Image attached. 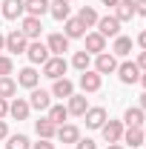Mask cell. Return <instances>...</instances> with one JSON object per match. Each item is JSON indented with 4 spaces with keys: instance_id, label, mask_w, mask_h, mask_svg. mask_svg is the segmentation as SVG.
I'll use <instances>...</instances> for the list:
<instances>
[{
    "instance_id": "1",
    "label": "cell",
    "mask_w": 146,
    "mask_h": 149,
    "mask_svg": "<svg viewBox=\"0 0 146 149\" xmlns=\"http://www.w3.org/2000/svg\"><path fill=\"white\" fill-rule=\"evenodd\" d=\"M26 49H29V37L23 35L20 29H15V32L6 35V52H12V55H23Z\"/></svg>"
},
{
    "instance_id": "2",
    "label": "cell",
    "mask_w": 146,
    "mask_h": 149,
    "mask_svg": "<svg viewBox=\"0 0 146 149\" xmlns=\"http://www.w3.org/2000/svg\"><path fill=\"white\" fill-rule=\"evenodd\" d=\"M66 69H69V63H66L60 55H52L46 63H43V74H46V77H52V80L63 77V74H66Z\"/></svg>"
},
{
    "instance_id": "3",
    "label": "cell",
    "mask_w": 146,
    "mask_h": 149,
    "mask_svg": "<svg viewBox=\"0 0 146 149\" xmlns=\"http://www.w3.org/2000/svg\"><path fill=\"white\" fill-rule=\"evenodd\" d=\"M117 77H120V83L132 86V83H138V80H140V66H138V63H132V60L117 63Z\"/></svg>"
},
{
    "instance_id": "4",
    "label": "cell",
    "mask_w": 146,
    "mask_h": 149,
    "mask_svg": "<svg viewBox=\"0 0 146 149\" xmlns=\"http://www.w3.org/2000/svg\"><path fill=\"white\" fill-rule=\"evenodd\" d=\"M95 72H97V74H112V72H117V57L109 55V52L95 55Z\"/></svg>"
},
{
    "instance_id": "5",
    "label": "cell",
    "mask_w": 146,
    "mask_h": 149,
    "mask_svg": "<svg viewBox=\"0 0 146 149\" xmlns=\"http://www.w3.org/2000/svg\"><path fill=\"white\" fill-rule=\"evenodd\" d=\"M123 120H106L103 126H100V132H103V141L106 143H117L120 138H123Z\"/></svg>"
},
{
    "instance_id": "6",
    "label": "cell",
    "mask_w": 146,
    "mask_h": 149,
    "mask_svg": "<svg viewBox=\"0 0 146 149\" xmlns=\"http://www.w3.org/2000/svg\"><path fill=\"white\" fill-rule=\"evenodd\" d=\"M26 55H29V60H32L35 66H37V63L43 66V63H46V60L52 57V52H49V46H46V43H40V40H35V43H29Z\"/></svg>"
},
{
    "instance_id": "7",
    "label": "cell",
    "mask_w": 146,
    "mask_h": 149,
    "mask_svg": "<svg viewBox=\"0 0 146 149\" xmlns=\"http://www.w3.org/2000/svg\"><path fill=\"white\" fill-rule=\"evenodd\" d=\"M29 106L37 112H46L49 106H52V92H46V89H32V95H29Z\"/></svg>"
},
{
    "instance_id": "8",
    "label": "cell",
    "mask_w": 146,
    "mask_h": 149,
    "mask_svg": "<svg viewBox=\"0 0 146 149\" xmlns=\"http://www.w3.org/2000/svg\"><path fill=\"white\" fill-rule=\"evenodd\" d=\"M97 32L103 37H117L120 35V20L115 17V15H109V17H97Z\"/></svg>"
},
{
    "instance_id": "9",
    "label": "cell",
    "mask_w": 146,
    "mask_h": 149,
    "mask_svg": "<svg viewBox=\"0 0 146 149\" xmlns=\"http://www.w3.org/2000/svg\"><path fill=\"white\" fill-rule=\"evenodd\" d=\"M100 83H103V74H97L95 69L80 72V89H83V92H97V89H100Z\"/></svg>"
},
{
    "instance_id": "10",
    "label": "cell",
    "mask_w": 146,
    "mask_h": 149,
    "mask_svg": "<svg viewBox=\"0 0 146 149\" xmlns=\"http://www.w3.org/2000/svg\"><path fill=\"white\" fill-rule=\"evenodd\" d=\"M86 37V49L83 52H89V55H100V52H106V37L100 35V32H89Z\"/></svg>"
},
{
    "instance_id": "11",
    "label": "cell",
    "mask_w": 146,
    "mask_h": 149,
    "mask_svg": "<svg viewBox=\"0 0 146 149\" xmlns=\"http://www.w3.org/2000/svg\"><path fill=\"white\" fill-rule=\"evenodd\" d=\"M83 118H86V126H89V129H100V126L106 123V109H103V106H89Z\"/></svg>"
},
{
    "instance_id": "12",
    "label": "cell",
    "mask_w": 146,
    "mask_h": 149,
    "mask_svg": "<svg viewBox=\"0 0 146 149\" xmlns=\"http://www.w3.org/2000/svg\"><path fill=\"white\" fill-rule=\"evenodd\" d=\"M55 138L60 141V143H77V141H80V129H77L74 123H60Z\"/></svg>"
},
{
    "instance_id": "13",
    "label": "cell",
    "mask_w": 146,
    "mask_h": 149,
    "mask_svg": "<svg viewBox=\"0 0 146 149\" xmlns=\"http://www.w3.org/2000/svg\"><path fill=\"white\" fill-rule=\"evenodd\" d=\"M37 80H40V74L35 66H26L17 72V86H23V89H37Z\"/></svg>"
},
{
    "instance_id": "14",
    "label": "cell",
    "mask_w": 146,
    "mask_h": 149,
    "mask_svg": "<svg viewBox=\"0 0 146 149\" xmlns=\"http://www.w3.org/2000/svg\"><path fill=\"white\" fill-rule=\"evenodd\" d=\"M46 46H49V52H52V55H60V57H63V52H69V37L60 35V32H55V35H49Z\"/></svg>"
},
{
    "instance_id": "15",
    "label": "cell",
    "mask_w": 146,
    "mask_h": 149,
    "mask_svg": "<svg viewBox=\"0 0 146 149\" xmlns=\"http://www.w3.org/2000/svg\"><path fill=\"white\" fill-rule=\"evenodd\" d=\"M23 12H26V9H23V0H3V3H0V15L9 17V20H17Z\"/></svg>"
},
{
    "instance_id": "16",
    "label": "cell",
    "mask_w": 146,
    "mask_h": 149,
    "mask_svg": "<svg viewBox=\"0 0 146 149\" xmlns=\"http://www.w3.org/2000/svg\"><path fill=\"white\" fill-rule=\"evenodd\" d=\"M29 112H32V106H29V100H23V97H15V100L9 103V115H12L15 120H26Z\"/></svg>"
},
{
    "instance_id": "17",
    "label": "cell",
    "mask_w": 146,
    "mask_h": 149,
    "mask_svg": "<svg viewBox=\"0 0 146 149\" xmlns=\"http://www.w3.org/2000/svg\"><path fill=\"white\" fill-rule=\"evenodd\" d=\"M23 35L29 37V40H37L40 32H43V26H40V17H32V15H26L23 17V29H20Z\"/></svg>"
},
{
    "instance_id": "18",
    "label": "cell",
    "mask_w": 146,
    "mask_h": 149,
    "mask_svg": "<svg viewBox=\"0 0 146 149\" xmlns=\"http://www.w3.org/2000/svg\"><path fill=\"white\" fill-rule=\"evenodd\" d=\"M49 15L55 20H69V15H72L69 0H52V3H49Z\"/></svg>"
},
{
    "instance_id": "19",
    "label": "cell",
    "mask_w": 146,
    "mask_h": 149,
    "mask_svg": "<svg viewBox=\"0 0 146 149\" xmlns=\"http://www.w3.org/2000/svg\"><path fill=\"white\" fill-rule=\"evenodd\" d=\"M35 132H37V138H43V141H52L57 135V126L49 120V118H40V120H35Z\"/></svg>"
},
{
    "instance_id": "20",
    "label": "cell",
    "mask_w": 146,
    "mask_h": 149,
    "mask_svg": "<svg viewBox=\"0 0 146 149\" xmlns=\"http://www.w3.org/2000/svg\"><path fill=\"white\" fill-rule=\"evenodd\" d=\"M66 109H69V115H77V118H83V115H86V109H89V100H86V95H72Z\"/></svg>"
},
{
    "instance_id": "21",
    "label": "cell",
    "mask_w": 146,
    "mask_h": 149,
    "mask_svg": "<svg viewBox=\"0 0 146 149\" xmlns=\"http://www.w3.org/2000/svg\"><path fill=\"white\" fill-rule=\"evenodd\" d=\"M23 9H26V15H32V17H43V15L49 12V0H23Z\"/></svg>"
},
{
    "instance_id": "22",
    "label": "cell",
    "mask_w": 146,
    "mask_h": 149,
    "mask_svg": "<svg viewBox=\"0 0 146 149\" xmlns=\"http://www.w3.org/2000/svg\"><path fill=\"white\" fill-rule=\"evenodd\" d=\"M52 95H55V97H72L74 95V83L69 77H57L55 86H52Z\"/></svg>"
},
{
    "instance_id": "23",
    "label": "cell",
    "mask_w": 146,
    "mask_h": 149,
    "mask_svg": "<svg viewBox=\"0 0 146 149\" xmlns=\"http://www.w3.org/2000/svg\"><path fill=\"white\" fill-rule=\"evenodd\" d=\"M143 109L140 106H129L126 112H123V126H143Z\"/></svg>"
},
{
    "instance_id": "24",
    "label": "cell",
    "mask_w": 146,
    "mask_h": 149,
    "mask_svg": "<svg viewBox=\"0 0 146 149\" xmlns=\"http://www.w3.org/2000/svg\"><path fill=\"white\" fill-rule=\"evenodd\" d=\"M123 141H126L129 146H140V143L146 141L143 126H126V129H123Z\"/></svg>"
},
{
    "instance_id": "25",
    "label": "cell",
    "mask_w": 146,
    "mask_h": 149,
    "mask_svg": "<svg viewBox=\"0 0 146 149\" xmlns=\"http://www.w3.org/2000/svg\"><path fill=\"white\" fill-rule=\"evenodd\" d=\"M63 23H66L63 35L69 37V40H74V37H83V35H86V26H83L77 17H69V20H63Z\"/></svg>"
},
{
    "instance_id": "26",
    "label": "cell",
    "mask_w": 146,
    "mask_h": 149,
    "mask_svg": "<svg viewBox=\"0 0 146 149\" xmlns=\"http://www.w3.org/2000/svg\"><path fill=\"white\" fill-rule=\"evenodd\" d=\"M115 17L120 20V23H123V20H132L135 17V0H120V3L115 6Z\"/></svg>"
},
{
    "instance_id": "27",
    "label": "cell",
    "mask_w": 146,
    "mask_h": 149,
    "mask_svg": "<svg viewBox=\"0 0 146 149\" xmlns=\"http://www.w3.org/2000/svg\"><path fill=\"white\" fill-rule=\"evenodd\" d=\"M46 112H49L46 118H49V120H52L55 126H60V123H66V118H69V109H66V106H60V103H57V106H49Z\"/></svg>"
},
{
    "instance_id": "28",
    "label": "cell",
    "mask_w": 146,
    "mask_h": 149,
    "mask_svg": "<svg viewBox=\"0 0 146 149\" xmlns=\"http://www.w3.org/2000/svg\"><path fill=\"white\" fill-rule=\"evenodd\" d=\"M15 95H17V80H15L12 74H9V77H0V97L9 100V97H15Z\"/></svg>"
},
{
    "instance_id": "29",
    "label": "cell",
    "mask_w": 146,
    "mask_h": 149,
    "mask_svg": "<svg viewBox=\"0 0 146 149\" xmlns=\"http://www.w3.org/2000/svg\"><path fill=\"white\" fill-rule=\"evenodd\" d=\"M112 52H115L117 57H126L129 52H132V37L117 35V37H115V46H112Z\"/></svg>"
},
{
    "instance_id": "30",
    "label": "cell",
    "mask_w": 146,
    "mask_h": 149,
    "mask_svg": "<svg viewBox=\"0 0 146 149\" xmlns=\"http://www.w3.org/2000/svg\"><path fill=\"white\" fill-rule=\"evenodd\" d=\"M77 20H80L86 29H89V26H97V12H95L92 6H83V9L77 12Z\"/></svg>"
},
{
    "instance_id": "31",
    "label": "cell",
    "mask_w": 146,
    "mask_h": 149,
    "mask_svg": "<svg viewBox=\"0 0 146 149\" xmlns=\"http://www.w3.org/2000/svg\"><path fill=\"white\" fill-rule=\"evenodd\" d=\"M6 141H9L6 149H32V143H29V138H26V135H9Z\"/></svg>"
},
{
    "instance_id": "32",
    "label": "cell",
    "mask_w": 146,
    "mask_h": 149,
    "mask_svg": "<svg viewBox=\"0 0 146 149\" xmlns=\"http://www.w3.org/2000/svg\"><path fill=\"white\" fill-rule=\"evenodd\" d=\"M89 63H92V55H89V52H74V57H72V66H74V69L86 72Z\"/></svg>"
},
{
    "instance_id": "33",
    "label": "cell",
    "mask_w": 146,
    "mask_h": 149,
    "mask_svg": "<svg viewBox=\"0 0 146 149\" xmlns=\"http://www.w3.org/2000/svg\"><path fill=\"white\" fill-rule=\"evenodd\" d=\"M12 72H15V63H12V57L0 55V77H9Z\"/></svg>"
},
{
    "instance_id": "34",
    "label": "cell",
    "mask_w": 146,
    "mask_h": 149,
    "mask_svg": "<svg viewBox=\"0 0 146 149\" xmlns=\"http://www.w3.org/2000/svg\"><path fill=\"white\" fill-rule=\"evenodd\" d=\"M74 149H97V146H95V141H92V138H80V141L74 143Z\"/></svg>"
},
{
    "instance_id": "35",
    "label": "cell",
    "mask_w": 146,
    "mask_h": 149,
    "mask_svg": "<svg viewBox=\"0 0 146 149\" xmlns=\"http://www.w3.org/2000/svg\"><path fill=\"white\" fill-rule=\"evenodd\" d=\"M32 149H55V143H52V141H43V138H40L37 143H32Z\"/></svg>"
},
{
    "instance_id": "36",
    "label": "cell",
    "mask_w": 146,
    "mask_h": 149,
    "mask_svg": "<svg viewBox=\"0 0 146 149\" xmlns=\"http://www.w3.org/2000/svg\"><path fill=\"white\" fill-rule=\"evenodd\" d=\"M135 15H143L146 17V0H135Z\"/></svg>"
},
{
    "instance_id": "37",
    "label": "cell",
    "mask_w": 146,
    "mask_h": 149,
    "mask_svg": "<svg viewBox=\"0 0 146 149\" xmlns=\"http://www.w3.org/2000/svg\"><path fill=\"white\" fill-rule=\"evenodd\" d=\"M6 115H9V100H6V97H0V120H3Z\"/></svg>"
},
{
    "instance_id": "38",
    "label": "cell",
    "mask_w": 146,
    "mask_h": 149,
    "mask_svg": "<svg viewBox=\"0 0 146 149\" xmlns=\"http://www.w3.org/2000/svg\"><path fill=\"white\" fill-rule=\"evenodd\" d=\"M135 63H138V66H140V72H146V52H140V57H138V60H135Z\"/></svg>"
},
{
    "instance_id": "39",
    "label": "cell",
    "mask_w": 146,
    "mask_h": 149,
    "mask_svg": "<svg viewBox=\"0 0 146 149\" xmlns=\"http://www.w3.org/2000/svg\"><path fill=\"white\" fill-rule=\"evenodd\" d=\"M138 46H140V49H143V52H146V29H143V32H140V35H138Z\"/></svg>"
},
{
    "instance_id": "40",
    "label": "cell",
    "mask_w": 146,
    "mask_h": 149,
    "mask_svg": "<svg viewBox=\"0 0 146 149\" xmlns=\"http://www.w3.org/2000/svg\"><path fill=\"white\" fill-rule=\"evenodd\" d=\"M3 138H9V126H6V120H0V141Z\"/></svg>"
},
{
    "instance_id": "41",
    "label": "cell",
    "mask_w": 146,
    "mask_h": 149,
    "mask_svg": "<svg viewBox=\"0 0 146 149\" xmlns=\"http://www.w3.org/2000/svg\"><path fill=\"white\" fill-rule=\"evenodd\" d=\"M100 3H103V6H117L120 0H100Z\"/></svg>"
},
{
    "instance_id": "42",
    "label": "cell",
    "mask_w": 146,
    "mask_h": 149,
    "mask_svg": "<svg viewBox=\"0 0 146 149\" xmlns=\"http://www.w3.org/2000/svg\"><path fill=\"white\" fill-rule=\"evenodd\" d=\"M140 109H143V112H146V92H143V95H140Z\"/></svg>"
},
{
    "instance_id": "43",
    "label": "cell",
    "mask_w": 146,
    "mask_h": 149,
    "mask_svg": "<svg viewBox=\"0 0 146 149\" xmlns=\"http://www.w3.org/2000/svg\"><path fill=\"white\" fill-rule=\"evenodd\" d=\"M3 49H6V37L0 35V52H3Z\"/></svg>"
},
{
    "instance_id": "44",
    "label": "cell",
    "mask_w": 146,
    "mask_h": 149,
    "mask_svg": "<svg viewBox=\"0 0 146 149\" xmlns=\"http://www.w3.org/2000/svg\"><path fill=\"white\" fill-rule=\"evenodd\" d=\"M106 149H123V146H120V143H109Z\"/></svg>"
},
{
    "instance_id": "45",
    "label": "cell",
    "mask_w": 146,
    "mask_h": 149,
    "mask_svg": "<svg viewBox=\"0 0 146 149\" xmlns=\"http://www.w3.org/2000/svg\"><path fill=\"white\" fill-rule=\"evenodd\" d=\"M140 83H143V89H146V72H143V74H140Z\"/></svg>"
},
{
    "instance_id": "46",
    "label": "cell",
    "mask_w": 146,
    "mask_h": 149,
    "mask_svg": "<svg viewBox=\"0 0 146 149\" xmlns=\"http://www.w3.org/2000/svg\"><path fill=\"white\" fill-rule=\"evenodd\" d=\"M143 135H146V126H143Z\"/></svg>"
},
{
    "instance_id": "47",
    "label": "cell",
    "mask_w": 146,
    "mask_h": 149,
    "mask_svg": "<svg viewBox=\"0 0 146 149\" xmlns=\"http://www.w3.org/2000/svg\"><path fill=\"white\" fill-rule=\"evenodd\" d=\"M69 3H72V0H69Z\"/></svg>"
}]
</instances>
